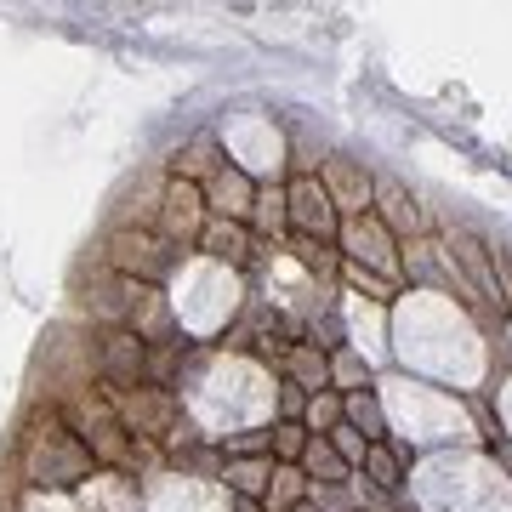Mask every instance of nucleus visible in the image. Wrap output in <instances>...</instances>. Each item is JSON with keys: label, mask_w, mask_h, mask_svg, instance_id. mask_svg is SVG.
Listing matches in <instances>:
<instances>
[{"label": "nucleus", "mask_w": 512, "mask_h": 512, "mask_svg": "<svg viewBox=\"0 0 512 512\" xmlns=\"http://www.w3.org/2000/svg\"><path fill=\"white\" fill-rule=\"evenodd\" d=\"M365 382H370L365 359H353V353H330V387H336V393H359Z\"/></svg>", "instance_id": "b1692460"}, {"label": "nucleus", "mask_w": 512, "mask_h": 512, "mask_svg": "<svg viewBox=\"0 0 512 512\" xmlns=\"http://www.w3.org/2000/svg\"><path fill=\"white\" fill-rule=\"evenodd\" d=\"M256 456H268V427H251V433L222 439V461H256Z\"/></svg>", "instance_id": "a878e982"}, {"label": "nucleus", "mask_w": 512, "mask_h": 512, "mask_svg": "<svg viewBox=\"0 0 512 512\" xmlns=\"http://www.w3.org/2000/svg\"><path fill=\"white\" fill-rule=\"evenodd\" d=\"M211 211H205V194L194 183H165L160 194V217H154V234L171 245V251H200V234Z\"/></svg>", "instance_id": "39448f33"}, {"label": "nucleus", "mask_w": 512, "mask_h": 512, "mask_svg": "<svg viewBox=\"0 0 512 512\" xmlns=\"http://www.w3.org/2000/svg\"><path fill=\"white\" fill-rule=\"evenodd\" d=\"M205 194V211L211 217H228V222H251V200H256V183L239 171V165L222 160V171L200 188Z\"/></svg>", "instance_id": "9b49d317"}, {"label": "nucleus", "mask_w": 512, "mask_h": 512, "mask_svg": "<svg viewBox=\"0 0 512 512\" xmlns=\"http://www.w3.org/2000/svg\"><path fill=\"white\" fill-rule=\"evenodd\" d=\"M296 501H308V473L274 461V478H268V490H262V512H291Z\"/></svg>", "instance_id": "aec40b11"}, {"label": "nucleus", "mask_w": 512, "mask_h": 512, "mask_svg": "<svg viewBox=\"0 0 512 512\" xmlns=\"http://www.w3.org/2000/svg\"><path fill=\"white\" fill-rule=\"evenodd\" d=\"M336 279H348L353 291H365L370 302H393V285H387V279H376V274H365V268H359V262H348V256H342V274Z\"/></svg>", "instance_id": "bb28decb"}, {"label": "nucleus", "mask_w": 512, "mask_h": 512, "mask_svg": "<svg viewBox=\"0 0 512 512\" xmlns=\"http://www.w3.org/2000/svg\"><path fill=\"white\" fill-rule=\"evenodd\" d=\"M143 370H148L143 342L131 330H103V342H97V387H109V393L143 387Z\"/></svg>", "instance_id": "1a4fd4ad"}, {"label": "nucleus", "mask_w": 512, "mask_h": 512, "mask_svg": "<svg viewBox=\"0 0 512 512\" xmlns=\"http://www.w3.org/2000/svg\"><path fill=\"white\" fill-rule=\"evenodd\" d=\"M256 239H285L291 234V217H285V188L279 183H268V188H256V200H251V222H245Z\"/></svg>", "instance_id": "2eb2a0df"}, {"label": "nucleus", "mask_w": 512, "mask_h": 512, "mask_svg": "<svg viewBox=\"0 0 512 512\" xmlns=\"http://www.w3.org/2000/svg\"><path fill=\"white\" fill-rule=\"evenodd\" d=\"M268 478H274V461H268V456H256V461H222V484H228V495L262 501Z\"/></svg>", "instance_id": "6ab92c4d"}, {"label": "nucleus", "mask_w": 512, "mask_h": 512, "mask_svg": "<svg viewBox=\"0 0 512 512\" xmlns=\"http://www.w3.org/2000/svg\"><path fill=\"white\" fill-rule=\"evenodd\" d=\"M285 382H296L302 393H325L330 387V353L319 348V342H291L285 348Z\"/></svg>", "instance_id": "4468645a"}, {"label": "nucleus", "mask_w": 512, "mask_h": 512, "mask_svg": "<svg viewBox=\"0 0 512 512\" xmlns=\"http://www.w3.org/2000/svg\"><path fill=\"white\" fill-rule=\"evenodd\" d=\"M370 217L382 222L387 234L399 239V245H410V239L427 234V211L416 205V194H410L399 177H376V200H370Z\"/></svg>", "instance_id": "9d476101"}, {"label": "nucleus", "mask_w": 512, "mask_h": 512, "mask_svg": "<svg viewBox=\"0 0 512 512\" xmlns=\"http://www.w3.org/2000/svg\"><path fill=\"white\" fill-rule=\"evenodd\" d=\"M359 473H365L370 490H382V495L399 490V456H393L387 444H370V450H365V467H359Z\"/></svg>", "instance_id": "5701e85b"}, {"label": "nucleus", "mask_w": 512, "mask_h": 512, "mask_svg": "<svg viewBox=\"0 0 512 512\" xmlns=\"http://www.w3.org/2000/svg\"><path fill=\"white\" fill-rule=\"evenodd\" d=\"M285 245H291L296 268L313 279H336L342 274V251L336 245H325V239H308V234H285Z\"/></svg>", "instance_id": "a211bd4d"}, {"label": "nucleus", "mask_w": 512, "mask_h": 512, "mask_svg": "<svg viewBox=\"0 0 512 512\" xmlns=\"http://www.w3.org/2000/svg\"><path fill=\"white\" fill-rule=\"evenodd\" d=\"M285 217H291V234L325 239V245H336V234H342V211L330 205L319 177H296V183L285 188Z\"/></svg>", "instance_id": "6e6552de"}, {"label": "nucleus", "mask_w": 512, "mask_h": 512, "mask_svg": "<svg viewBox=\"0 0 512 512\" xmlns=\"http://www.w3.org/2000/svg\"><path fill=\"white\" fill-rule=\"evenodd\" d=\"M103 268L120 279H137V285H160L177 268V251L154 228H109V239H103Z\"/></svg>", "instance_id": "7ed1b4c3"}, {"label": "nucleus", "mask_w": 512, "mask_h": 512, "mask_svg": "<svg viewBox=\"0 0 512 512\" xmlns=\"http://www.w3.org/2000/svg\"><path fill=\"white\" fill-rule=\"evenodd\" d=\"M439 245H444V256L456 262V274L473 285V296L484 302V308H495V313H507V291H501V274H495V251H490V239L484 234H473V228H444L439 234Z\"/></svg>", "instance_id": "20e7f679"}, {"label": "nucleus", "mask_w": 512, "mask_h": 512, "mask_svg": "<svg viewBox=\"0 0 512 512\" xmlns=\"http://www.w3.org/2000/svg\"><path fill=\"white\" fill-rule=\"evenodd\" d=\"M342 421H348L353 433H365V444H382L387 439V416H382V404H376V393H370V387L342 393Z\"/></svg>", "instance_id": "f3484780"}, {"label": "nucleus", "mask_w": 512, "mask_h": 512, "mask_svg": "<svg viewBox=\"0 0 512 512\" xmlns=\"http://www.w3.org/2000/svg\"><path fill=\"white\" fill-rule=\"evenodd\" d=\"M325 439H330V450L342 456V467H353V473L365 467V450H370V444H365V433H353L348 421H342V427H330Z\"/></svg>", "instance_id": "393cba45"}, {"label": "nucleus", "mask_w": 512, "mask_h": 512, "mask_svg": "<svg viewBox=\"0 0 512 512\" xmlns=\"http://www.w3.org/2000/svg\"><path fill=\"white\" fill-rule=\"evenodd\" d=\"M308 427L302 421H274L268 427V461H279V467H296L302 461V450H308Z\"/></svg>", "instance_id": "412c9836"}, {"label": "nucleus", "mask_w": 512, "mask_h": 512, "mask_svg": "<svg viewBox=\"0 0 512 512\" xmlns=\"http://www.w3.org/2000/svg\"><path fill=\"white\" fill-rule=\"evenodd\" d=\"M228 507H234V512H262V501H245V495H228Z\"/></svg>", "instance_id": "c85d7f7f"}, {"label": "nucleus", "mask_w": 512, "mask_h": 512, "mask_svg": "<svg viewBox=\"0 0 512 512\" xmlns=\"http://www.w3.org/2000/svg\"><path fill=\"white\" fill-rule=\"evenodd\" d=\"M57 416H63V427H69L74 439L86 444V456H92L97 467H109V473H137L143 444L120 427V416H114V404H109L103 387H74V393H63Z\"/></svg>", "instance_id": "f257e3e1"}, {"label": "nucleus", "mask_w": 512, "mask_h": 512, "mask_svg": "<svg viewBox=\"0 0 512 512\" xmlns=\"http://www.w3.org/2000/svg\"><path fill=\"white\" fill-rule=\"evenodd\" d=\"M302 404H308V393L296 382H279V421H302Z\"/></svg>", "instance_id": "cd10ccee"}, {"label": "nucleus", "mask_w": 512, "mask_h": 512, "mask_svg": "<svg viewBox=\"0 0 512 512\" xmlns=\"http://www.w3.org/2000/svg\"><path fill=\"white\" fill-rule=\"evenodd\" d=\"M313 177L325 183V194H330V205L342 211V222L370 217V200H376V171H370V165L348 160V154H330V160H319Z\"/></svg>", "instance_id": "0eeeda50"}, {"label": "nucleus", "mask_w": 512, "mask_h": 512, "mask_svg": "<svg viewBox=\"0 0 512 512\" xmlns=\"http://www.w3.org/2000/svg\"><path fill=\"white\" fill-rule=\"evenodd\" d=\"M251 245H256V234L245 222H228V217H211L200 234V251H211L228 268H251Z\"/></svg>", "instance_id": "ddd939ff"}, {"label": "nucleus", "mask_w": 512, "mask_h": 512, "mask_svg": "<svg viewBox=\"0 0 512 512\" xmlns=\"http://www.w3.org/2000/svg\"><path fill=\"white\" fill-rule=\"evenodd\" d=\"M336 251L348 256V262H359L365 274H376V279H399V239L387 234L376 217H348L342 222V234H336Z\"/></svg>", "instance_id": "423d86ee"}, {"label": "nucleus", "mask_w": 512, "mask_h": 512, "mask_svg": "<svg viewBox=\"0 0 512 512\" xmlns=\"http://www.w3.org/2000/svg\"><path fill=\"white\" fill-rule=\"evenodd\" d=\"M302 427H308L313 439H325L330 427H342V393H336V387L313 393V399L302 404Z\"/></svg>", "instance_id": "4be33fe9"}, {"label": "nucleus", "mask_w": 512, "mask_h": 512, "mask_svg": "<svg viewBox=\"0 0 512 512\" xmlns=\"http://www.w3.org/2000/svg\"><path fill=\"white\" fill-rule=\"evenodd\" d=\"M92 467L97 461L86 456V444L63 427L57 410H46V433H29V439H23V478H29V484L69 490V484H80V478H92Z\"/></svg>", "instance_id": "f03ea898"}, {"label": "nucleus", "mask_w": 512, "mask_h": 512, "mask_svg": "<svg viewBox=\"0 0 512 512\" xmlns=\"http://www.w3.org/2000/svg\"><path fill=\"white\" fill-rule=\"evenodd\" d=\"M291 512H319V507H313V501H296V507Z\"/></svg>", "instance_id": "c756f323"}, {"label": "nucleus", "mask_w": 512, "mask_h": 512, "mask_svg": "<svg viewBox=\"0 0 512 512\" xmlns=\"http://www.w3.org/2000/svg\"><path fill=\"white\" fill-rule=\"evenodd\" d=\"M217 171H222V143L211 131H200L188 148H177V160H165V177L171 183H194V188H205Z\"/></svg>", "instance_id": "f8f14e48"}, {"label": "nucleus", "mask_w": 512, "mask_h": 512, "mask_svg": "<svg viewBox=\"0 0 512 512\" xmlns=\"http://www.w3.org/2000/svg\"><path fill=\"white\" fill-rule=\"evenodd\" d=\"M296 467L308 473V484H330V490H348L353 484V467H342V456L330 450V439H308V450H302Z\"/></svg>", "instance_id": "dca6fc26"}]
</instances>
